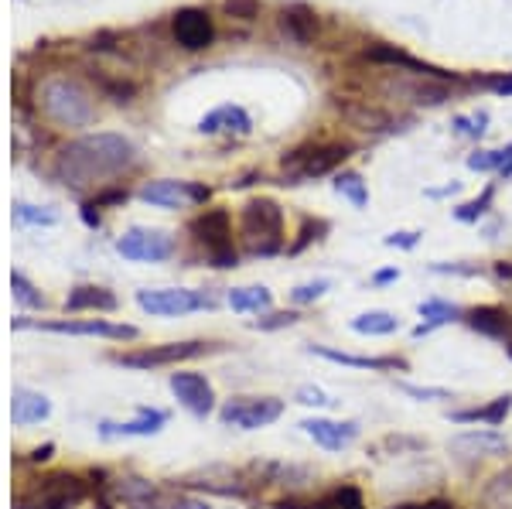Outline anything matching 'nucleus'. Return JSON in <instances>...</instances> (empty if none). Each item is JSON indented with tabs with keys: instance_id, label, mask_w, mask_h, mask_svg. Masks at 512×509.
I'll return each mask as SVG.
<instances>
[{
	"instance_id": "obj_1",
	"label": "nucleus",
	"mask_w": 512,
	"mask_h": 509,
	"mask_svg": "<svg viewBox=\"0 0 512 509\" xmlns=\"http://www.w3.org/2000/svg\"><path fill=\"white\" fill-rule=\"evenodd\" d=\"M137 161V147L123 134H89L65 144L55 158V175L69 188L106 185Z\"/></svg>"
},
{
	"instance_id": "obj_2",
	"label": "nucleus",
	"mask_w": 512,
	"mask_h": 509,
	"mask_svg": "<svg viewBox=\"0 0 512 509\" xmlns=\"http://www.w3.org/2000/svg\"><path fill=\"white\" fill-rule=\"evenodd\" d=\"M38 106L59 127H89L96 120V103L89 96V89L69 76H52L41 82Z\"/></svg>"
},
{
	"instance_id": "obj_3",
	"label": "nucleus",
	"mask_w": 512,
	"mask_h": 509,
	"mask_svg": "<svg viewBox=\"0 0 512 509\" xmlns=\"http://www.w3.org/2000/svg\"><path fill=\"white\" fill-rule=\"evenodd\" d=\"M239 236L250 257H274L284 246V209L274 199H250L239 212Z\"/></svg>"
},
{
	"instance_id": "obj_4",
	"label": "nucleus",
	"mask_w": 512,
	"mask_h": 509,
	"mask_svg": "<svg viewBox=\"0 0 512 509\" xmlns=\"http://www.w3.org/2000/svg\"><path fill=\"white\" fill-rule=\"evenodd\" d=\"M188 229H192L195 240L205 246L212 267H219V270L236 267L239 253H236V246H233V219H229L226 209L202 212V216H195L192 223H188Z\"/></svg>"
},
{
	"instance_id": "obj_5",
	"label": "nucleus",
	"mask_w": 512,
	"mask_h": 509,
	"mask_svg": "<svg viewBox=\"0 0 512 509\" xmlns=\"http://www.w3.org/2000/svg\"><path fill=\"white\" fill-rule=\"evenodd\" d=\"M345 158H352V144H308L287 154L284 171L294 182H301V178H321L328 171H335Z\"/></svg>"
},
{
	"instance_id": "obj_6",
	"label": "nucleus",
	"mask_w": 512,
	"mask_h": 509,
	"mask_svg": "<svg viewBox=\"0 0 512 509\" xmlns=\"http://www.w3.org/2000/svg\"><path fill=\"white\" fill-rule=\"evenodd\" d=\"M137 305L147 315L158 318H175V315H192V311L216 308V301L205 291H192V287H158V291H137Z\"/></svg>"
},
{
	"instance_id": "obj_7",
	"label": "nucleus",
	"mask_w": 512,
	"mask_h": 509,
	"mask_svg": "<svg viewBox=\"0 0 512 509\" xmlns=\"http://www.w3.org/2000/svg\"><path fill=\"white\" fill-rule=\"evenodd\" d=\"M82 499H86V482L72 472H59L41 479V486L31 489L18 503V509H72Z\"/></svg>"
},
{
	"instance_id": "obj_8",
	"label": "nucleus",
	"mask_w": 512,
	"mask_h": 509,
	"mask_svg": "<svg viewBox=\"0 0 512 509\" xmlns=\"http://www.w3.org/2000/svg\"><path fill=\"white\" fill-rule=\"evenodd\" d=\"M212 352L209 342H164V346H147L134 352H117L113 363L127 366V369H158V366H178L185 359H198Z\"/></svg>"
},
{
	"instance_id": "obj_9",
	"label": "nucleus",
	"mask_w": 512,
	"mask_h": 509,
	"mask_svg": "<svg viewBox=\"0 0 512 509\" xmlns=\"http://www.w3.org/2000/svg\"><path fill=\"white\" fill-rule=\"evenodd\" d=\"M280 414H284V400H277V397H233L219 410L222 424L239 428V431L267 428V424L280 421Z\"/></svg>"
},
{
	"instance_id": "obj_10",
	"label": "nucleus",
	"mask_w": 512,
	"mask_h": 509,
	"mask_svg": "<svg viewBox=\"0 0 512 509\" xmlns=\"http://www.w3.org/2000/svg\"><path fill=\"white\" fill-rule=\"evenodd\" d=\"M117 253L123 260H137V264H161V260H171L175 240H171L164 229L134 226L117 240Z\"/></svg>"
},
{
	"instance_id": "obj_11",
	"label": "nucleus",
	"mask_w": 512,
	"mask_h": 509,
	"mask_svg": "<svg viewBox=\"0 0 512 509\" xmlns=\"http://www.w3.org/2000/svg\"><path fill=\"white\" fill-rule=\"evenodd\" d=\"M140 199L158 209H185V205H205L209 202V188L195 182H175V178H158V182L140 185Z\"/></svg>"
},
{
	"instance_id": "obj_12",
	"label": "nucleus",
	"mask_w": 512,
	"mask_h": 509,
	"mask_svg": "<svg viewBox=\"0 0 512 509\" xmlns=\"http://www.w3.org/2000/svg\"><path fill=\"white\" fill-rule=\"evenodd\" d=\"M171 31H175V41L185 52H202L216 41V24L202 7H181L175 21H171Z\"/></svg>"
},
{
	"instance_id": "obj_13",
	"label": "nucleus",
	"mask_w": 512,
	"mask_h": 509,
	"mask_svg": "<svg viewBox=\"0 0 512 509\" xmlns=\"http://www.w3.org/2000/svg\"><path fill=\"white\" fill-rule=\"evenodd\" d=\"M168 387L178 397V404L185 407V410H192L195 417H209L212 407H216V393H212V383L205 380L202 373H171Z\"/></svg>"
},
{
	"instance_id": "obj_14",
	"label": "nucleus",
	"mask_w": 512,
	"mask_h": 509,
	"mask_svg": "<svg viewBox=\"0 0 512 509\" xmlns=\"http://www.w3.org/2000/svg\"><path fill=\"white\" fill-rule=\"evenodd\" d=\"M304 434L325 451H342L359 438V424L355 421H328V417H308L301 424Z\"/></svg>"
},
{
	"instance_id": "obj_15",
	"label": "nucleus",
	"mask_w": 512,
	"mask_h": 509,
	"mask_svg": "<svg viewBox=\"0 0 512 509\" xmlns=\"http://www.w3.org/2000/svg\"><path fill=\"white\" fill-rule=\"evenodd\" d=\"M366 59L369 62H383V65H400V69H407V72H414V76L420 79H444V82H461V76H454V72H444V69H437V65H427V62H420L414 59V55H407L403 48H393V45H373V48H366Z\"/></svg>"
},
{
	"instance_id": "obj_16",
	"label": "nucleus",
	"mask_w": 512,
	"mask_h": 509,
	"mask_svg": "<svg viewBox=\"0 0 512 509\" xmlns=\"http://www.w3.org/2000/svg\"><path fill=\"white\" fill-rule=\"evenodd\" d=\"M461 322L472 328V332L485 335V339L509 342V346H512V315H509L506 308H499V305H478V308H468Z\"/></svg>"
},
{
	"instance_id": "obj_17",
	"label": "nucleus",
	"mask_w": 512,
	"mask_h": 509,
	"mask_svg": "<svg viewBox=\"0 0 512 509\" xmlns=\"http://www.w3.org/2000/svg\"><path fill=\"white\" fill-rule=\"evenodd\" d=\"M451 451L458 458H489L509 451V438L492 428H475V431H461L458 438H451Z\"/></svg>"
},
{
	"instance_id": "obj_18",
	"label": "nucleus",
	"mask_w": 512,
	"mask_h": 509,
	"mask_svg": "<svg viewBox=\"0 0 512 509\" xmlns=\"http://www.w3.org/2000/svg\"><path fill=\"white\" fill-rule=\"evenodd\" d=\"M45 328V332H59V335H99V339H137V328L134 325H113L103 322V318H89V322H45L35 325Z\"/></svg>"
},
{
	"instance_id": "obj_19",
	"label": "nucleus",
	"mask_w": 512,
	"mask_h": 509,
	"mask_svg": "<svg viewBox=\"0 0 512 509\" xmlns=\"http://www.w3.org/2000/svg\"><path fill=\"white\" fill-rule=\"evenodd\" d=\"M250 127H253L250 113L236 103H222L198 120V130H202V134H239L243 137V134H250Z\"/></svg>"
},
{
	"instance_id": "obj_20",
	"label": "nucleus",
	"mask_w": 512,
	"mask_h": 509,
	"mask_svg": "<svg viewBox=\"0 0 512 509\" xmlns=\"http://www.w3.org/2000/svg\"><path fill=\"white\" fill-rule=\"evenodd\" d=\"M280 31L294 41V45H311L318 38V14L308 4H291L280 11Z\"/></svg>"
},
{
	"instance_id": "obj_21",
	"label": "nucleus",
	"mask_w": 512,
	"mask_h": 509,
	"mask_svg": "<svg viewBox=\"0 0 512 509\" xmlns=\"http://www.w3.org/2000/svg\"><path fill=\"white\" fill-rule=\"evenodd\" d=\"M164 421H168V414H164V410L140 407L134 421H127V424L103 421L99 428H103V438H117V434H123V438H147V434H158L164 428Z\"/></svg>"
},
{
	"instance_id": "obj_22",
	"label": "nucleus",
	"mask_w": 512,
	"mask_h": 509,
	"mask_svg": "<svg viewBox=\"0 0 512 509\" xmlns=\"http://www.w3.org/2000/svg\"><path fill=\"white\" fill-rule=\"evenodd\" d=\"M52 414V404H48L45 393H35V390H14L11 397V417L18 428H31V424L45 421V417Z\"/></svg>"
},
{
	"instance_id": "obj_23",
	"label": "nucleus",
	"mask_w": 512,
	"mask_h": 509,
	"mask_svg": "<svg viewBox=\"0 0 512 509\" xmlns=\"http://www.w3.org/2000/svg\"><path fill=\"white\" fill-rule=\"evenodd\" d=\"M420 318H424V325L414 328V339H424V335H431L434 328L448 325V322H458V318H465V311L458 305H451V301H441V298H427L420 301Z\"/></svg>"
},
{
	"instance_id": "obj_24",
	"label": "nucleus",
	"mask_w": 512,
	"mask_h": 509,
	"mask_svg": "<svg viewBox=\"0 0 512 509\" xmlns=\"http://www.w3.org/2000/svg\"><path fill=\"white\" fill-rule=\"evenodd\" d=\"M311 352L321 359H328V363L352 366V369H407V363L396 356H352V352H338L328 346H311Z\"/></svg>"
},
{
	"instance_id": "obj_25",
	"label": "nucleus",
	"mask_w": 512,
	"mask_h": 509,
	"mask_svg": "<svg viewBox=\"0 0 512 509\" xmlns=\"http://www.w3.org/2000/svg\"><path fill=\"white\" fill-rule=\"evenodd\" d=\"M509 410H512V397L506 393V397H495L492 404H485V407L458 410V414H451V421H458V424H475V421H482V424H489V428H499V424L509 417Z\"/></svg>"
},
{
	"instance_id": "obj_26",
	"label": "nucleus",
	"mask_w": 512,
	"mask_h": 509,
	"mask_svg": "<svg viewBox=\"0 0 512 509\" xmlns=\"http://www.w3.org/2000/svg\"><path fill=\"white\" fill-rule=\"evenodd\" d=\"M65 308L69 311H113L117 308V298H113L106 287L86 284V287H76V291L65 298Z\"/></svg>"
},
{
	"instance_id": "obj_27",
	"label": "nucleus",
	"mask_w": 512,
	"mask_h": 509,
	"mask_svg": "<svg viewBox=\"0 0 512 509\" xmlns=\"http://www.w3.org/2000/svg\"><path fill=\"white\" fill-rule=\"evenodd\" d=\"M468 168L472 171H499L502 178H512V144L495 147V151L468 154Z\"/></svg>"
},
{
	"instance_id": "obj_28",
	"label": "nucleus",
	"mask_w": 512,
	"mask_h": 509,
	"mask_svg": "<svg viewBox=\"0 0 512 509\" xmlns=\"http://www.w3.org/2000/svg\"><path fill=\"white\" fill-rule=\"evenodd\" d=\"M270 305H274V294H270L263 284L233 287V291H229V308L233 311H267Z\"/></svg>"
},
{
	"instance_id": "obj_29",
	"label": "nucleus",
	"mask_w": 512,
	"mask_h": 509,
	"mask_svg": "<svg viewBox=\"0 0 512 509\" xmlns=\"http://www.w3.org/2000/svg\"><path fill=\"white\" fill-rule=\"evenodd\" d=\"M352 332L359 335H393L400 332V318L390 311H366V315L352 318Z\"/></svg>"
},
{
	"instance_id": "obj_30",
	"label": "nucleus",
	"mask_w": 512,
	"mask_h": 509,
	"mask_svg": "<svg viewBox=\"0 0 512 509\" xmlns=\"http://www.w3.org/2000/svg\"><path fill=\"white\" fill-rule=\"evenodd\" d=\"M335 192L342 195V199H349L355 209H366L369 205V188L362 182V175H355V171H342V175H335Z\"/></svg>"
},
{
	"instance_id": "obj_31",
	"label": "nucleus",
	"mask_w": 512,
	"mask_h": 509,
	"mask_svg": "<svg viewBox=\"0 0 512 509\" xmlns=\"http://www.w3.org/2000/svg\"><path fill=\"white\" fill-rule=\"evenodd\" d=\"M311 509H366V506H362V492L355 486H338L332 492H325Z\"/></svg>"
},
{
	"instance_id": "obj_32",
	"label": "nucleus",
	"mask_w": 512,
	"mask_h": 509,
	"mask_svg": "<svg viewBox=\"0 0 512 509\" xmlns=\"http://www.w3.org/2000/svg\"><path fill=\"white\" fill-rule=\"evenodd\" d=\"M407 96H410L414 103L437 106V103L448 100V82H444V79H424L420 86H410V89H407Z\"/></svg>"
},
{
	"instance_id": "obj_33",
	"label": "nucleus",
	"mask_w": 512,
	"mask_h": 509,
	"mask_svg": "<svg viewBox=\"0 0 512 509\" xmlns=\"http://www.w3.org/2000/svg\"><path fill=\"white\" fill-rule=\"evenodd\" d=\"M492 199H495V185L485 188V192L478 195V199L458 205V209H454V219H458V223H478V219H482L485 212L492 209Z\"/></svg>"
},
{
	"instance_id": "obj_34",
	"label": "nucleus",
	"mask_w": 512,
	"mask_h": 509,
	"mask_svg": "<svg viewBox=\"0 0 512 509\" xmlns=\"http://www.w3.org/2000/svg\"><path fill=\"white\" fill-rule=\"evenodd\" d=\"M14 219H18L21 226H55L59 223V216H55L52 209H41V205H31V202L14 205Z\"/></svg>"
},
{
	"instance_id": "obj_35",
	"label": "nucleus",
	"mask_w": 512,
	"mask_h": 509,
	"mask_svg": "<svg viewBox=\"0 0 512 509\" xmlns=\"http://www.w3.org/2000/svg\"><path fill=\"white\" fill-rule=\"evenodd\" d=\"M349 120L355 123L359 130H379V127H386V113H379V110H373V106H349Z\"/></svg>"
},
{
	"instance_id": "obj_36",
	"label": "nucleus",
	"mask_w": 512,
	"mask_h": 509,
	"mask_svg": "<svg viewBox=\"0 0 512 509\" xmlns=\"http://www.w3.org/2000/svg\"><path fill=\"white\" fill-rule=\"evenodd\" d=\"M11 291H14V298H18L24 308H41V305H45V298H41V294L35 291V284H31L24 274H11Z\"/></svg>"
},
{
	"instance_id": "obj_37",
	"label": "nucleus",
	"mask_w": 512,
	"mask_h": 509,
	"mask_svg": "<svg viewBox=\"0 0 512 509\" xmlns=\"http://www.w3.org/2000/svg\"><path fill=\"white\" fill-rule=\"evenodd\" d=\"M485 499H489V503H499V506L512 503V469L495 475V479L489 482V489H485Z\"/></svg>"
},
{
	"instance_id": "obj_38",
	"label": "nucleus",
	"mask_w": 512,
	"mask_h": 509,
	"mask_svg": "<svg viewBox=\"0 0 512 509\" xmlns=\"http://www.w3.org/2000/svg\"><path fill=\"white\" fill-rule=\"evenodd\" d=\"M485 127H489V113L485 110H478L472 113V117H454V130H458L461 137H482L485 134Z\"/></svg>"
},
{
	"instance_id": "obj_39",
	"label": "nucleus",
	"mask_w": 512,
	"mask_h": 509,
	"mask_svg": "<svg viewBox=\"0 0 512 509\" xmlns=\"http://www.w3.org/2000/svg\"><path fill=\"white\" fill-rule=\"evenodd\" d=\"M222 11L236 21H256L260 18V0H222Z\"/></svg>"
},
{
	"instance_id": "obj_40",
	"label": "nucleus",
	"mask_w": 512,
	"mask_h": 509,
	"mask_svg": "<svg viewBox=\"0 0 512 509\" xmlns=\"http://www.w3.org/2000/svg\"><path fill=\"white\" fill-rule=\"evenodd\" d=\"M328 287H332V281H325V277H321V281H311V284H297L291 291V301L294 305H311V301H318Z\"/></svg>"
},
{
	"instance_id": "obj_41",
	"label": "nucleus",
	"mask_w": 512,
	"mask_h": 509,
	"mask_svg": "<svg viewBox=\"0 0 512 509\" xmlns=\"http://www.w3.org/2000/svg\"><path fill=\"white\" fill-rule=\"evenodd\" d=\"M396 390H403L407 397H414V400H451V390H441V387H414V383H396Z\"/></svg>"
},
{
	"instance_id": "obj_42",
	"label": "nucleus",
	"mask_w": 512,
	"mask_h": 509,
	"mask_svg": "<svg viewBox=\"0 0 512 509\" xmlns=\"http://www.w3.org/2000/svg\"><path fill=\"white\" fill-rule=\"evenodd\" d=\"M297 404H304V407H332L335 400L328 397L321 387H311V383H308V387L297 390Z\"/></svg>"
},
{
	"instance_id": "obj_43",
	"label": "nucleus",
	"mask_w": 512,
	"mask_h": 509,
	"mask_svg": "<svg viewBox=\"0 0 512 509\" xmlns=\"http://www.w3.org/2000/svg\"><path fill=\"white\" fill-rule=\"evenodd\" d=\"M478 86L492 89V93H499V96H512V72H495V76H482V79H478Z\"/></svg>"
},
{
	"instance_id": "obj_44",
	"label": "nucleus",
	"mask_w": 512,
	"mask_h": 509,
	"mask_svg": "<svg viewBox=\"0 0 512 509\" xmlns=\"http://www.w3.org/2000/svg\"><path fill=\"white\" fill-rule=\"evenodd\" d=\"M383 243L386 246H400V250H414V246L420 243V233H390Z\"/></svg>"
},
{
	"instance_id": "obj_45",
	"label": "nucleus",
	"mask_w": 512,
	"mask_h": 509,
	"mask_svg": "<svg viewBox=\"0 0 512 509\" xmlns=\"http://www.w3.org/2000/svg\"><path fill=\"white\" fill-rule=\"evenodd\" d=\"M297 315L294 311H280V315H270V318H260L256 328H284V325H294Z\"/></svg>"
},
{
	"instance_id": "obj_46",
	"label": "nucleus",
	"mask_w": 512,
	"mask_h": 509,
	"mask_svg": "<svg viewBox=\"0 0 512 509\" xmlns=\"http://www.w3.org/2000/svg\"><path fill=\"white\" fill-rule=\"evenodd\" d=\"M393 509H454L448 499H420V503H400Z\"/></svg>"
},
{
	"instance_id": "obj_47",
	"label": "nucleus",
	"mask_w": 512,
	"mask_h": 509,
	"mask_svg": "<svg viewBox=\"0 0 512 509\" xmlns=\"http://www.w3.org/2000/svg\"><path fill=\"white\" fill-rule=\"evenodd\" d=\"M393 281H400V270L396 267H386V270H379V274H373V284H393Z\"/></svg>"
},
{
	"instance_id": "obj_48",
	"label": "nucleus",
	"mask_w": 512,
	"mask_h": 509,
	"mask_svg": "<svg viewBox=\"0 0 512 509\" xmlns=\"http://www.w3.org/2000/svg\"><path fill=\"white\" fill-rule=\"evenodd\" d=\"M171 509H209L205 503H198V499H181V503H175Z\"/></svg>"
},
{
	"instance_id": "obj_49",
	"label": "nucleus",
	"mask_w": 512,
	"mask_h": 509,
	"mask_svg": "<svg viewBox=\"0 0 512 509\" xmlns=\"http://www.w3.org/2000/svg\"><path fill=\"white\" fill-rule=\"evenodd\" d=\"M82 219H86L89 226H99V212H93V205H86V209H82Z\"/></svg>"
},
{
	"instance_id": "obj_50",
	"label": "nucleus",
	"mask_w": 512,
	"mask_h": 509,
	"mask_svg": "<svg viewBox=\"0 0 512 509\" xmlns=\"http://www.w3.org/2000/svg\"><path fill=\"white\" fill-rule=\"evenodd\" d=\"M48 455H52V445L38 448V451H35V455H31V458H35V462H45V458H48Z\"/></svg>"
},
{
	"instance_id": "obj_51",
	"label": "nucleus",
	"mask_w": 512,
	"mask_h": 509,
	"mask_svg": "<svg viewBox=\"0 0 512 509\" xmlns=\"http://www.w3.org/2000/svg\"><path fill=\"white\" fill-rule=\"evenodd\" d=\"M509 356H512V346H509Z\"/></svg>"
}]
</instances>
